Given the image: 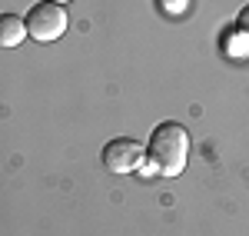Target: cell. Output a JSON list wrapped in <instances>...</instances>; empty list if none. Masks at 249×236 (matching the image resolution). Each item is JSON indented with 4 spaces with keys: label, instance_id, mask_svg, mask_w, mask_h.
<instances>
[{
    "label": "cell",
    "instance_id": "obj_1",
    "mask_svg": "<svg viewBox=\"0 0 249 236\" xmlns=\"http://www.w3.org/2000/svg\"><path fill=\"white\" fill-rule=\"evenodd\" d=\"M146 157L150 166L160 177H179L186 170V160H190V130L176 120H166L153 127L150 143H146Z\"/></svg>",
    "mask_w": 249,
    "mask_h": 236
},
{
    "label": "cell",
    "instance_id": "obj_2",
    "mask_svg": "<svg viewBox=\"0 0 249 236\" xmlns=\"http://www.w3.org/2000/svg\"><path fill=\"white\" fill-rule=\"evenodd\" d=\"M27 23V37H34L37 43H53L67 34L70 27V17L63 10V3H53V0H40L37 7H30V14L23 17Z\"/></svg>",
    "mask_w": 249,
    "mask_h": 236
},
{
    "label": "cell",
    "instance_id": "obj_3",
    "mask_svg": "<svg viewBox=\"0 0 249 236\" xmlns=\"http://www.w3.org/2000/svg\"><path fill=\"white\" fill-rule=\"evenodd\" d=\"M143 157H146V146L136 143L133 137H116L103 146V166L110 173H133L143 166Z\"/></svg>",
    "mask_w": 249,
    "mask_h": 236
},
{
    "label": "cell",
    "instance_id": "obj_4",
    "mask_svg": "<svg viewBox=\"0 0 249 236\" xmlns=\"http://www.w3.org/2000/svg\"><path fill=\"white\" fill-rule=\"evenodd\" d=\"M27 40V23L17 14H0V47H20Z\"/></svg>",
    "mask_w": 249,
    "mask_h": 236
},
{
    "label": "cell",
    "instance_id": "obj_5",
    "mask_svg": "<svg viewBox=\"0 0 249 236\" xmlns=\"http://www.w3.org/2000/svg\"><path fill=\"white\" fill-rule=\"evenodd\" d=\"M236 30L249 40V7H243V10H239V17H236Z\"/></svg>",
    "mask_w": 249,
    "mask_h": 236
},
{
    "label": "cell",
    "instance_id": "obj_6",
    "mask_svg": "<svg viewBox=\"0 0 249 236\" xmlns=\"http://www.w3.org/2000/svg\"><path fill=\"white\" fill-rule=\"evenodd\" d=\"M163 10H170V14H179V10H186V0H163Z\"/></svg>",
    "mask_w": 249,
    "mask_h": 236
},
{
    "label": "cell",
    "instance_id": "obj_7",
    "mask_svg": "<svg viewBox=\"0 0 249 236\" xmlns=\"http://www.w3.org/2000/svg\"><path fill=\"white\" fill-rule=\"evenodd\" d=\"M53 3H67V0H53Z\"/></svg>",
    "mask_w": 249,
    "mask_h": 236
}]
</instances>
